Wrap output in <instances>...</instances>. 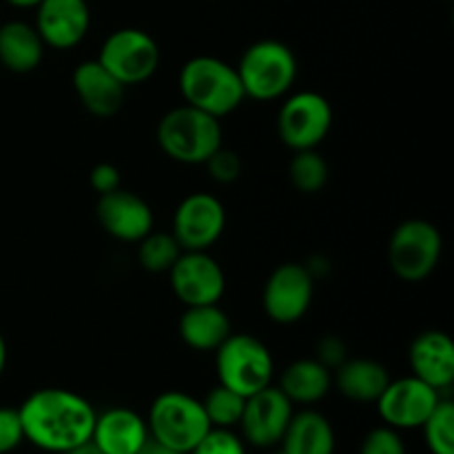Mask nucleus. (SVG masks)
<instances>
[{
    "mask_svg": "<svg viewBox=\"0 0 454 454\" xmlns=\"http://www.w3.org/2000/svg\"><path fill=\"white\" fill-rule=\"evenodd\" d=\"M137 454H177V452H173L171 448H167V446H164V443H160L158 439H153L149 434V439H146L145 446H142L140 450H137Z\"/></svg>",
    "mask_w": 454,
    "mask_h": 454,
    "instance_id": "nucleus-35",
    "label": "nucleus"
},
{
    "mask_svg": "<svg viewBox=\"0 0 454 454\" xmlns=\"http://www.w3.org/2000/svg\"><path fill=\"white\" fill-rule=\"evenodd\" d=\"M182 248L171 233L151 231L137 242V262L149 273H168Z\"/></svg>",
    "mask_w": 454,
    "mask_h": 454,
    "instance_id": "nucleus-25",
    "label": "nucleus"
},
{
    "mask_svg": "<svg viewBox=\"0 0 454 454\" xmlns=\"http://www.w3.org/2000/svg\"><path fill=\"white\" fill-rule=\"evenodd\" d=\"M60 454H102V452L98 450L96 443H93V442H84V443H80V446L71 448V450H65Z\"/></svg>",
    "mask_w": 454,
    "mask_h": 454,
    "instance_id": "nucleus-36",
    "label": "nucleus"
},
{
    "mask_svg": "<svg viewBox=\"0 0 454 454\" xmlns=\"http://www.w3.org/2000/svg\"><path fill=\"white\" fill-rule=\"evenodd\" d=\"M430 454H454V403L442 397L421 424Z\"/></svg>",
    "mask_w": 454,
    "mask_h": 454,
    "instance_id": "nucleus-27",
    "label": "nucleus"
},
{
    "mask_svg": "<svg viewBox=\"0 0 454 454\" xmlns=\"http://www.w3.org/2000/svg\"><path fill=\"white\" fill-rule=\"evenodd\" d=\"M279 443L286 454H333L335 452V430L322 412H293Z\"/></svg>",
    "mask_w": 454,
    "mask_h": 454,
    "instance_id": "nucleus-23",
    "label": "nucleus"
},
{
    "mask_svg": "<svg viewBox=\"0 0 454 454\" xmlns=\"http://www.w3.org/2000/svg\"><path fill=\"white\" fill-rule=\"evenodd\" d=\"M244 96L260 102L286 96L297 80V58L288 44L279 40H257L238 62Z\"/></svg>",
    "mask_w": 454,
    "mask_h": 454,
    "instance_id": "nucleus-4",
    "label": "nucleus"
},
{
    "mask_svg": "<svg viewBox=\"0 0 454 454\" xmlns=\"http://www.w3.org/2000/svg\"><path fill=\"white\" fill-rule=\"evenodd\" d=\"M204 167L208 168V176L217 182V184H233L235 180H239L242 176V158L235 153L233 149H226L224 145L211 155V158L204 162Z\"/></svg>",
    "mask_w": 454,
    "mask_h": 454,
    "instance_id": "nucleus-29",
    "label": "nucleus"
},
{
    "mask_svg": "<svg viewBox=\"0 0 454 454\" xmlns=\"http://www.w3.org/2000/svg\"><path fill=\"white\" fill-rule=\"evenodd\" d=\"M89 184L96 191L98 195H106L111 191L120 189L122 186V177H120V168L111 162H100L91 168V176H89Z\"/></svg>",
    "mask_w": 454,
    "mask_h": 454,
    "instance_id": "nucleus-33",
    "label": "nucleus"
},
{
    "mask_svg": "<svg viewBox=\"0 0 454 454\" xmlns=\"http://www.w3.org/2000/svg\"><path fill=\"white\" fill-rule=\"evenodd\" d=\"M278 454H286V452H284V450H282V452H278Z\"/></svg>",
    "mask_w": 454,
    "mask_h": 454,
    "instance_id": "nucleus-39",
    "label": "nucleus"
},
{
    "mask_svg": "<svg viewBox=\"0 0 454 454\" xmlns=\"http://www.w3.org/2000/svg\"><path fill=\"white\" fill-rule=\"evenodd\" d=\"M359 454H408V452L399 430L390 428V426H380V428H372L371 433L364 437Z\"/></svg>",
    "mask_w": 454,
    "mask_h": 454,
    "instance_id": "nucleus-31",
    "label": "nucleus"
},
{
    "mask_svg": "<svg viewBox=\"0 0 454 454\" xmlns=\"http://www.w3.org/2000/svg\"><path fill=\"white\" fill-rule=\"evenodd\" d=\"M158 145L176 162L204 164L222 146V124L195 106H176L160 120Z\"/></svg>",
    "mask_w": 454,
    "mask_h": 454,
    "instance_id": "nucleus-3",
    "label": "nucleus"
},
{
    "mask_svg": "<svg viewBox=\"0 0 454 454\" xmlns=\"http://www.w3.org/2000/svg\"><path fill=\"white\" fill-rule=\"evenodd\" d=\"M317 362L324 364V366L328 368V371H333V368L341 366V364L346 362V346L341 344V340H337V337H324L322 341H319L317 346Z\"/></svg>",
    "mask_w": 454,
    "mask_h": 454,
    "instance_id": "nucleus-34",
    "label": "nucleus"
},
{
    "mask_svg": "<svg viewBox=\"0 0 454 454\" xmlns=\"http://www.w3.org/2000/svg\"><path fill=\"white\" fill-rule=\"evenodd\" d=\"M25 442V430H22L20 412L18 408H0V454H9L16 450Z\"/></svg>",
    "mask_w": 454,
    "mask_h": 454,
    "instance_id": "nucleus-32",
    "label": "nucleus"
},
{
    "mask_svg": "<svg viewBox=\"0 0 454 454\" xmlns=\"http://www.w3.org/2000/svg\"><path fill=\"white\" fill-rule=\"evenodd\" d=\"M177 84L184 105L217 120L233 114L247 100L238 69L213 56H195L184 62Z\"/></svg>",
    "mask_w": 454,
    "mask_h": 454,
    "instance_id": "nucleus-2",
    "label": "nucleus"
},
{
    "mask_svg": "<svg viewBox=\"0 0 454 454\" xmlns=\"http://www.w3.org/2000/svg\"><path fill=\"white\" fill-rule=\"evenodd\" d=\"M288 177L300 193H319L328 182V164L315 149L295 151L288 164Z\"/></svg>",
    "mask_w": 454,
    "mask_h": 454,
    "instance_id": "nucleus-26",
    "label": "nucleus"
},
{
    "mask_svg": "<svg viewBox=\"0 0 454 454\" xmlns=\"http://www.w3.org/2000/svg\"><path fill=\"white\" fill-rule=\"evenodd\" d=\"M44 43L34 25L12 20L0 25V65L13 74H29L43 62Z\"/></svg>",
    "mask_w": 454,
    "mask_h": 454,
    "instance_id": "nucleus-22",
    "label": "nucleus"
},
{
    "mask_svg": "<svg viewBox=\"0 0 454 454\" xmlns=\"http://www.w3.org/2000/svg\"><path fill=\"white\" fill-rule=\"evenodd\" d=\"M313 293L315 275L310 273L309 266L295 262L278 266L264 284V295H262L264 313L269 315L270 322L284 326L300 322L313 304Z\"/></svg>",
    "mask_w": 454,
    "mask_h": 454,
    "instance_id": "nucleus-10",
    "label": "nucleus"
},
{
    "mask_svg": "<svg viewBox=\"0 0 454 454\" xmlns=\"http://www.w3.org/2000/svg\"><path fill=\"white\" fill-rule=\"evenodd\" d=\"M293 417V403L278 386H266L260 393L247 397L244 403L242 434L251 446L273 448L282 442Z\"/></svg>",
    "mask_w": 454,
    "mask_h": 454,
    "instance_id": "nucleus-14",
    "label": "nucleus"
},
{
    "mask_svg": "<svg viewBox=\"0 0 454 454\" xmlns=\"http://www.w3.org/2000/svg\"><path fill=\"white\" fill-rule=\"evenodd\" d=\"M7 3L16 9H35L43 0H7Z\"/></svg>",
    "mask_w": 454,
    "mask_h": 454,
    "instance_id": "nucleus-37",
    "label": "nucleus"
},
{
    "mask_svg": "<svg viewBox=\"0 0 454 454\" xmlns=\"http://www.w3.org/2000/svg\"><path fill=\"white\" fill-rule=\"evenodd\" d=\"M182 341L189 348L200 350V353H215L222 341L233 333L231 319L220 304H204V306H186L182 313L180 324H177Z\"/></svg>",
    "mask_w": 454,
    "mask_h": 454,
    "instance_id": "nucleus-20",
    "label": "nucleus"
},
{
    "mask_svg": "<svg viewBox=\"0 0 454 454\" xmlns=\"http://www.w3.org/2000/svg\"><path fill=\"white\" fill-rule=\"evenodd\" d=\"M109 74H114L124 87L149 80L160 67V47L142 29L124 27L114 31L102 43L100 56L96 58Z\"/></svg>",
    "mask_w": 454,
    "mask_h": 454,
    "instance_id": "nucleus-8",
    "label": "nucleus"
},
{
    "mask_svg": "<svg viewBox=\"0 0 454 454\" xmlns=\"http://www.w3.org/2000/svg\"><path fill=\"white\" fill-rule=\"evenodd\" d=\"M335 371L337 390L346 399L357 403H375L390 381L386 366H381L375 359L366 357L346 359Z\"/></svg>",
    "mask_w": 454,
    "mask_h": 454,
    "instance_id": "nucleus-21",
    "label": "nucleus"
},
{
    "mask_svg": "<svg viewBox=\"0 0 454 454\" xmlns=\"http://www.w3.org/2000/svg\"><path fill=\"white\" fill-rule=\"evenodd\" d=\"M168 278L173 293L184 306L220 304L226 291L224 270L208 251H182L168 269Z\"/></svg>",
    "mask_w": 454,
    "mask_h": 454,
    "instance_id": "nucleus-12",
    "label": "nucleus"
},
{
    "mask_svg": "<svg viewBox=\"0 0 454 454\" xmlns=\"http://www.w3.org/2000/svg\"><path fill=\"white\" fill-rule=\"evenodd\" d=\"M333 127V106L322 93L297 91L286 98L278 115V131L293 151L317 149Z\"/></svg>",
    "mask_w": 454,
    "mask_h": 454,
    "instance_id": "nucleus-9",
    "label": "nucleus"
},
{
    "mask_svg": "<svg viewBox=\"0 0 454 454\" xmlns=\"http://www.w3.org/2000/svg\"><path fill=\"white\" fill-rule=\"evenodd\" d=\"M331 386L333 375L324 364L317 359H297L284 368L278 388L286 395L293 406H310L326 397Z\"/></svg>",
    "mask_w": 454,
    "mask_h": 454,
    "instance_id": "nucleus-24",
    "label": "nucleus"
},
{
    "mask_svg": "<svg viewBox=\"0 0 454 454\" xmlns=\"http://www.w3.org/2000/svg\"><path fill=\"white\" fill-rule=\"evenodd\" d=\"M215 372L222 386L242 397H251L273 384V355L257 337L231 333L215 350Z\"/></svg>",
    "mask_w": 454,
    "mask_h": 454,
    "instance_id": "nucleus-6",
    "label": "nucleus"
},
{
    "mask_svg": "<svg viewBox=\"0 0 454 454\" xmlns=\"http://www.w3.org/2000/svg\"><path fill=\"white\" fill-rule=\"evenodd\" d=\"M4 366H7V341H4L3 333H0V377H3Z\"/></svg>",
    "mask_w": 454,
    "mask_h": 454,
    "instance_id": "nucleus-38",
    "label": "nucleus"
},
{
    "mask_svg": "<svg viewBox=\"0 0 454 454\" xmlns=\"http://www.w3.org/2000/svg\"><path fill=\"white\" fill-rule=\"evenodd\" d=\"M412 377L443 393L454 381V341L443 331H424L408 350Z\"/></svg>",
    "mask_w": 454,
    "mask_h": 454,
    "instance_id": "nucleus-17",
    "label": "nucleus"
},
{
    "mask_svg": "<svg viewBox=\"0 0 454 454\" xmlns=\"http://www.w3.org/2000/svg\"><path fill=\"white\" fill-rule=\"evenodd\" d=\"M71 84L84 109L96 118H111L124 105V84L98 60L80 62L71 75Z\"/></svg>",
    "mask_w": 454,
    "mask_h": 454,
    "instance_id": "nucleus-18",
    "label": "nucleus"
},
{
    "mask_svg": "<svg viewBox=\"0 0 454 454\" xmlns=\"http://www.w3.org/2000/svg\"><path fill=\"white\" fill-rule=\"evenodd\" d=\"M96 215L102 229L120 242L137 244L153 231V211L149 204L122 186L106 195H98Z\"/></svg>",
    "mask_w": 454,
    "mask_h": 454,
    "instance_id": "nucleus-15",
    "label": "nucleus"
},
{
    "mask_svg": "<svg viewBox=\"0 0 454 454\" xmlns=\"http://www.w3.org/2000/svg\"><path fill=\"white\" fill-rule=\"evenodd\" d=\"M35 31L44 47L74 49L91 27L87 0H43L35 7Z\"/></svg>",
    "mask_w": 454,
    "mask_h": 454,
    "instance_id": "nucleus-16",
    "label": "nucleus"
},
{
    "mask_svg": "<svg viewBox=\"0 0 454 454\" xmlns=\"http://www.w3.org/2000/svg\"><path fill=\"white\" fill-rule=\"evenodd\" d=\"M443 239L428 220H406L393 231L388 242V264L402 282L417 284L428 279L439 266Z\"/></svg>",
    "mask_w": 454,
    "mask_h": 454,
    "instance_id": "nucleus-7",
    "label": "nucleus"
},
{
    "mask_svg": "<svg viewBox=\"0 0 454 454\" xmlns=\"http://www.w3.org/2000/svg\"><path fill=\"white\" fill-rule=\"evenodd\" d=\"M149 439V426L131 408H109L93 424L91 442L102 454H137Z\"/></svg>",
    "mask_w": 454,
    "mask_h": 454,
    "instance_id": "nucleus-19",
    "label": "nucleus"
},
{
    "mask_svg": "<svg viewBox=\"0 0 454 454\" xmlns=\"http://www.w3.org/2000/svg\"><path fill=\"white\" fill-rule=\"evenodd\" d=\"M191 454H247V448L231 428H211Z\"/></svg>",
    "mask_w": 454,
    "mask_h": 454,
    "instance_id": "nucleus-30",
    "label": "nucleus"
},
{
    "mask_svg": "<svg viewBox=\"0 0 454 454\" xmlns=\"http://www.w3.org/2000/svg\"><path fill=\"white\" fill-rule=\"evenodd\" d=\"M149 434L177 454H191L200 439L213 428L200 399L180 390L155 397L146 417Z\"/></svg>",
    "mask_w": 454,
    "mask_h": 454,
    "instance_id": "nucleus-5",
    "label": "nucleus"
},
{
    "mask_svg": "<svg viewBox=\"0 0 454 454\" xmlns=\"http://www.w3.org/2000/svg\"><path fill=\"white\" fill-rule=\"evenodd\" d=\"M18 412L27 442L53 454L91 442L98 417L82 395L65 388L35 390L22 402Z\"/></svg>",
    "mask_w": 454,
    "mask_h": 454,
    "instance_id": "nucleus-1",
    "label": "nucleus"
},
{
    "mask_svg": "<svg viewBox=\"0 0 454 454\" xmlns=\"http://www.w3.org/2000/svg\"><path fill=\"white\" fill-rule=\"evenodd\" d=\"M244 403H247V397H242L239 393H235V390L226 388L222 384L208 390L207 397L202 399L204 412H207L213 428H235V426H239Z\"/></svg>",
    "mask_w": 454,
    "mask_h": 454,
    "instance_id": "nucleus-28",
    "label": "nucleus"
},
{
    "mask_svg": "<svg viewBox=\"0 0 454 454\" xmlns=\"http://www.w3.org/2000/svg\"><path fill=\"white\" fill-rule=\"evenodd\" d=\"M226 229V208L215 195L191 193L177 204L171 235L182 251H208Z\"/></svg>",
    "mask_w": 454,
    "mask_h": 454,
    "instance_id": "nucleus-11",
    "label": "nucleus"
},
{
    "mask_svg": "<svg viewBox=\"0 0 454 454\" xmlns=\"http://www.w3.org/2000/svg\"><path fill=\"white\" fill-rule=\"evenodd\" d=\"M439 399H442L439 390L411 375L403 380H390L375 403L384 426L395 430H412L421 428Z\"/></svg>",
    "mask_w": 454,
    "mask_h": 454,
    "instance_id": "nucleus-13",
    "label": "nucleus"
}]
</instances>
